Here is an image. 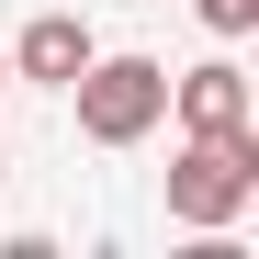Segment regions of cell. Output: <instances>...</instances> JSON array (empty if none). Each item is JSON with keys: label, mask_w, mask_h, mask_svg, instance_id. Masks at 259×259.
<instances>
[{"label": "cell", "mask_w": 259, "mask_h": 259, "mask_svg": "<svg viewBox=\"0 0 259 259\" xmlns=\"http://www.w3.org/2000/svg\"><path fill=\"white\" fill-rule=\"evenodd\" d=\"M259 203V124H237V136H181V158H169V226H237V214Z\"/></svg>", "instance_id": "1"}, {"label": "cell", "mask_w": 259, "mask_h": 259, "mask_svg": "<svg viewBox=\"0 0 259 259\" xmlns=\"http://www.w3.org/2000/svg\"><path fill=\"white\" fill-rule=\"evenodd\" d=\"M68 102H79V136H91V147H147L158 124H169V68L91 46V68L68 79Z\"/></svg>", "instance_id": "2"}, {"label": "cell", "mask_w": 259, "mask_h": 259, "mask_svg": "<svg viewBox=\"0 0 259 259\" xmlns=\"http://www.w3.org/2000/svg\"><path fill=\"white\" fill-rule=\"evenodd\" d=\"M169 124H181V136H237V124H259V102H248V68H237V57L169 68Z\"/></svg>", "instance_id": "3"}, {"label": "cell", "mask_w": 259, "mask_h": 259, "mask_svg": "<svg viewBox=\"0 0 259 259\" xmlns=\"http://www.w3.org/2000/svg\"><path fill=\"white\" fill-rule=\"evenodd\" d=\"M91 46H102V34L79 23V12H34V23L12 34V79H34V91H68V79L91 68Z\"/></svg>", "instance_id": "4"}, {"label": "cell", "mask_w": 259, "mask_h": 259, "mask_svg": "<svg viewBox=\"0 0 259 259\" xmlns=\"http://www.w3.org/2000/svg\"><path fill=\"white\" fill-rule=\"evenodd\" d=\"M192 12H203V34H226V46L259 34V0H192Z\"/></svg>", "instance_id": "5"}, {"label": "cell", "mask_w": 259, "mask_h": 259, "mask_svg": "<svg viewBox=\"0 0 259 259\" xmlns=\"http://www.w3.org/2000/svg\"><path fill=\"white\" fill-rule=\"evenodd\" d=\"M0 79H12V57H0Z\"/></svg>", "instance_id": "6"}, {"label": "cell", "mask_w": 259, "mask_h": 259, "mask_svg": "<svg viewBox=\"0 0 259 259\" xmlns=\"http://www.w3.org/2000/svg\"><path fill=\"white\" fill-rule=\"evenodd\" d=\"M0 169H12V158H0Z\"/></svg>", "instance_id": "7"}]
</instances>
